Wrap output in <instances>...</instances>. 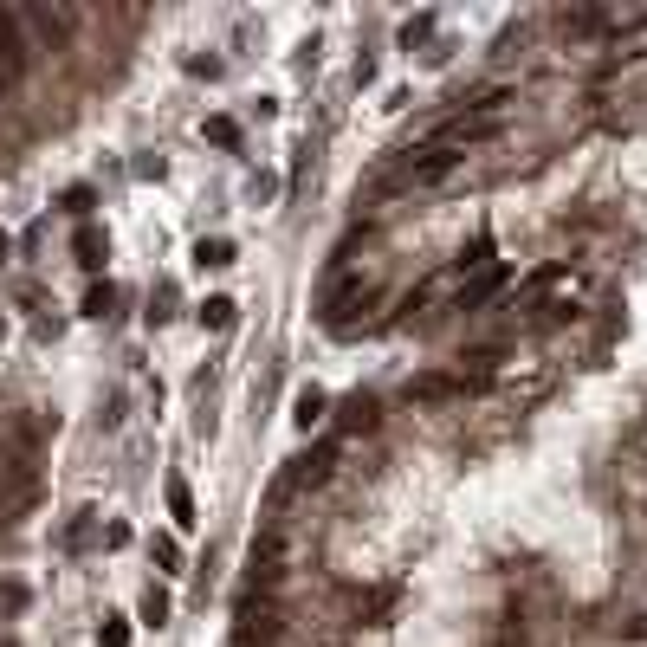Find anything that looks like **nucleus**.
I'll use <instances>...</instances> for the list:
<instances>
[{"label": "nucleus", "instance_id": "obj_2", "mask_svg": "<svg viewBox=\"0 0 647 647\" xmlns=\"http://www.w3.org/2000/svg\"><path fill=\"white\" fill-rule=\"evenodd\" d=\"M26 72H33V52H26V39H20V13H7L0 7V85H26Z\"/></svg>", "mask_w": 647, "mask_h": 647}, {"label": "nucleus", "instance_id": "obj_17", "mask_svg": "<svg viewBox=\"0 0 647 647\" xmlns=\"http://www.w3.org/2000/svg\"><path fill=\"white\" fill-rule=\"evenodd\" d=\"M91 201H98V195H91L85 182H78V188H65V208H72V214H91Z\"/></svg>", "mask_w": 647, "mask_h": 647}, {"label": "nucleus", "instance_id": "obj_3", "mask_svg": "<svg viewBox=\"0 0 647 647\" xmlns=\"http://www.w3.org/2000/svg\"><path fill=\"white\" fill-rule=\"evenodd\" d=\"M233 647H279V609L272 602H240V628H233Z\"/></svg>", "mask_w": 647, "mask_h": 647}, {"label": "nucleus", "instance_id": "obj_1", "mask_svg": "<svg viewBox=\"0 0 647 647\" xmlns=\"http://www.w3.org/2000/svg\"><path fill=\"white\" fill-rule=\"evenodd\" d=\"M460 162H466L460 149H434V143H421V149H408V162H395L389 182H395V188H434V182H447Z\"/></svg>", "mask_w": 647, "mask_h": 647}, {"label": "nucleus", "instance_id": "obj_7", "mask_svg": "<svg viewBox=\"0 0 647 647\" xmlns=\"http://www.w3.org/2000/svg\"><path fill=\"white\" fill-rule=\"evenodd\" d=\"M324 408H330V395L324 389H298V402H292V421H298V428H324Z\"/></svg>", "mask_w": 647, "mask_h": 647}, {"label": "nucleus", "instance_id": "obj_5", "mask_svg": "<svg viewBox=\"0 0 647 647\" xmlns=\"http://www.w3.org/2000/svg\"><path fill=\"white\" fill-rule=\"evenodd\" d=\"M466 389H473L466 376H421V382H408L415 402H453V395H466Z\"/></svg>", "mask_w": 647, "mask_h": 647}, {"label": "nucleus", "instance_id": "obj_16", "mask_svg": "<svg viewBox=\"0 0 647 647\" xmlns=\"http://www.w3.org/2000/svg\"><path fill=\"white\" fill-rule=\"evenodd\" d=\"M149 550H156V563H162V570H182V544H175V538H156Z\"/></svg>", "mask_w": 647, "mask_h": 647}, {"label": "nucleus", "instance_id": "obj_4", "mask_svg": "<svg viewBox=\"0 0 647 647\" xmlns=\"http://www.w3.org/2000/svg\"><path fill=\"white\" fill-rule=\"evenodd\" d=\"M337 447H343V440H324L318 453H305V460H292V473H285V486H318V479L330 473V466H337Z\"/></svg>", "mask_w": 647, "mask_h": 647}, {"label": "nucleus", "instance_id": "obj_14", "mask_svg": "<svg viewBox=\"0 0 647 647\" xmlns=\"http://www.w3.org/2000/svg\"><path fill=\"white\" fill-rule=\"evenodd\" d=\"M98 647H130V622H123V615H104L98 622Z\"/></svg>", "mask_w": 647, "mask_h": 647}, {"label": "nucleus", "instance_id": "obj_12", "mask_svg": "<svg viewBox=\"0 0 647 647\" xmlns=\"http://www.w3.org/2000/svg\"><path fill=\"white\" fill-rule=\"evenodd\" d=\"M78 266H91V272L104 266V233L98 227H78Z\"/></svg>", "mask_w": 647, "mask_h": 647}, {"label": "nucleus", "instance_id": "obj_15", "mask_svg": "<svg viewBox=\"0 0 647 647\" xmlns=\"http://www.w3.org/2000/svg\"><path fill=\"white\" fill-rule=\"evenodd\" d=\"M208 143L233 149V143H240V123H233V117H208Z\"/></svg>", "mask_w": 647, "mask_h": 647}, {"label": "nucleus", "instance_id": "obj_22", "mask_svg": "<svg viewBox=\"0 0 647 647\" xmlns=\"http://www.w3.org/2000/svg\"><path fill=\"white\" fill-rule=\"evenodd\" d=\"M0 337H7V318H0Z\"/></svg>", "mask_w": 647, "mask_h": 647}, {"label": "nucleus", "instance_id": "obj_13", "mask_svg": "<svg viewBox=\"0 0 647 647\" xmlns=\"http://www.w3.org/2000/svg\"><path fill=\"white\" fill-rule=\"evenodd\" d=\"M195 266H233V240H201L195 246Z\"/></svg>", "mask_w": 647, "mask_h": 647}, {"label": "nucleus", "instance_id": "obj_6", "mask_svg": "<svg viewBox=\"0 0 647 647\" xmlns=\"http://www.w3.org/2000/svg\"><path fill=\"white\" fill-rule=\"evenodd\" d=\"M505 279H512V272H505V266H492L479 285H466V292H460V305H453V311H479V305H492V298L505 292Z\"/></svg>", "mask_w": 647, "mask_h": 647}, {"label": "nucleus", "instance_id": "obj_8", "mask_svg": "<svg viewBox=\"0 0 647 647\" xmlns=\"http://www.w3.org/2000/svg\"><path fill=\"white\" fill-rule=\"evenodd\" d=\"M169 518H175L182 531H195V525H201V518H195V492H188V479H169Z\"/></svg>", "mask_w": 647, "mask_h": 647}, {"label": "nucleus", "instance_id": "obj_9", "mask_svg": "<svg viewBox=\"0 0 647 647\" xmlns=\"http://www.w3.org/2000/svg\"><path fill=\"white\" fill-rule=\"evenodd\" d=\"M136 615H143L149 628H162V622H169V589L149 583V589H143V602H136Z\"/></svg>", "mask_w": 647, "mask_h": 647}, {"label": "nucleus", "instance_id": "obj_10", "mask_svg": "<svg viewBox=\"0 0 647 647\" xmlns=\"http://www.w3.org/2000/svg\"><path fill=\"white\" fill-rule=\"evenodd\" d=\"M110 311H117V285L98 279V285L85 292V318H110Z\"/></svg>", "mask_w": 647, "mask_h": 647}, {"label": "nucleus", "instance_id": "obj_18", "mask_svg": "<svg viewBox=\"0 0 647 647\" xmlns=\"http://www.w3.org/2000/svg\"><path fill=\"white\" fill-rule=\"evenodd\" d=\"M0 609L20 615V609H26V589H20V583H0Z\"/></svg>", "mask_w": 647, "mask_h": 647}, {"label": "nucleus", "instance_id": "obj_19", "mask_svg": "<svg viewBox=\"0 0 647 647\" xmlns=\"http://www.w3.org/2000/svg\"><path fill=\"white\" fill-rule=\"evenodd\" d=\"M428 26H434V13H415V20H408V26H402V46H415V39H421V33H428Z\"/></svg>", "mask_w": 647, "mask_h": 647}, {"label": "nucleus", "instance_id": "obj_21", "mask_svg": "<svg viewBox=\"0 0 647 647\" xmlns=\"http://www.w3.org/2000/svg\"><path fill=\"white\" fill-rule=\"evenodd\" d=\"M7 246H13V240H7V233H0V259H7Z\"/></svg>", "mask_w": 647, "mask_h": 647}, {"label": "nucleus", "instance_id": "obj_20", "mask_svg": "<svg viewBox=\"0 0 647 647\" xmlns=\"http://www.w3.org/2000/svg\"><path fill=\"white\" fill-rule=\"evenodd\" d=\"M104 544L123 550V544H130V525H123V518H110V525H104Z\"/></svg>", "mask_w": 647, "mask_h": 647}, {"label": "nucleus", "instance_id": "obj_11", "mask_svg": "<svg viewBox=\"0 0 647 647\" xmlns=\"http://www.w3.org/2000/svg\"><path fill=\"white\" fill-rule=\"evenodd\" d=\"M233 318H240L233 298H208V305H201V324H208V330H233Z\"/></svg>", "mask_w": 647, "mask_h": 647}]
</instances>
